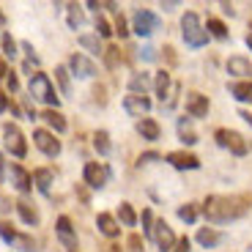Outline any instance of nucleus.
<instances>
[{
	"label": "nucleus",
	"mask_w": 252,
	"mask_h": 252,
	"mask_svg": "<svg viewBox=\"0 0 252 252\" xmlns=\"http://www.w3.org/2000/svg\"><path fill=\"white\" fill-rule=\"evenodd\" d=\"M247 200L236 195H208L203 200V217H206L211 225H230V222L241 220L247 214Z\"/></svg>",
	"instance_id": "obj_1"
},
{
	"label": "nucleus",
	"mask_w": 252,
	"mask_h": 252,
	"mask_svg": "<svg viewBox=\"0 0 252 252\" xmlns=\"http://www.w3.org/2000/svg\"><path fill=\"white\" fill-rule=\"evenodd\" d=\"M181 38H184V44L192 47V50H200V47L208 44V31L206 25H203V19L197 17L195 11H187L181 17Z\"/></svg>",
	"instance_id": "obj_2"
},
{
	"label": "nucleus",
	"mask_w": 252,
	"mask_h": 252,
	"mask_svg": "<svg viewBox=\"0 0 252 252\" xmlns=\"http://www.w3.org/2000/svg\"><path fill=\"white\" fill-rule=\"evenodd\" d=\"M28 94H31V99L44 101L47 110H58L55 85H52V80L44 74V71H36V74H31V82H28Z\"/></svg>",
	"instance_id": "obj_3"
},
{
	"label": "nucleus",
	"mask_w": 252,
	"mask_h": 252,
	"mask_svg": "<svg viewBox=\"0 0 252 252\" xmlns=\"http://www.w3.org/2000/svg\"><path fill=\"white\" fill-rule=\"evenodd\" d=\"M214 140H217L220 148L230 151L233 157H247V154H250V140H247L241 132H236V129H217Z\"/></svg>",
	"instance_id": "obj_4"
},
{
	"label": "nucleus",
	"mask_w": 252,
	"mask_h": 252,
	"mask_svg": "<svg viewBox=\"0 0 252 252\" xmlns=\"http://www.w3.org/2000/svg\"><path fill=\"white\" fill-rule=\"evenodd\" d=\"M66 69H69V74L77 77V80H94V77L99 74L96 61H94V58H88L85 52H71Z\"/></svg>",
	"instance_id": "obj_5"
},
{
	"label": "nucleus",
	"mask_w": 252,
	"mask_h": 252,
	"mask_svg": "<svg viewBox=\"0 0 252 252\" xmlns=\"http://www.w3.org/2000/svg\"><path fill=\"white\" fill-rule=\"evenodd\" d=\"M3 148H6L11 157H17V159L28 157V140H25V134H22V129H19L17 124L3 126Z\"/></svg>",
	"instance_id": "obj_6"
},
{
	"label": "nucleus",
	"mask_w": 252,
	"mask_h": 252,
	"mask_svg": "<svg viewBox=\"0 0 252 252\" xmlns=\"http://www.w3.org/2000/svg\"><path fill=\"white\" fill-rule=\"evenodd\" d=\"M159 28H162V19L154 11H148V8H137V11L132 14V31L137 33L140 38H151Z\"/></svg>",
	"instance_id": "obj_7"
},
{
	"label": "nucleus",
	"mask_w": 252,
	"mask_h": 252,
	"mask_svg": "<svg viewBox=\"0 0 252 252\" xmlns=\"http://www.w3.org/2000/svg\"><path fill=\"white\" fill-rule=\"evenodd\" d=\"M110 167L101 162H85V167H82V181L88 184L91 189H104V184L110 181Z\"/></svg>",
	"instance_id": "obj_8"
},
{
	"label": "nucleus",
	"mask_w": 252,
	"mask_h": 252,
	"mask_svg": "<svg viewBox=\"0 0 252 252\" xmlns=\"http://www.w3.org/2000/svg\"><path fill=\"white\" fill-rule=\"evenodd\" d=\"M33 145H36L44 157H50V159L61 157V151H63L61 140H58L50 129H36V132H33Z\"/></svg>",
	"instance_id": "obj_9"
},
{
	"label": "nucleus",
	"mask_w": 252,
	"mask_h": 252,
	"mask_svg": "<svg viewBox=\"0 0 252 252\" xmlns=\"http://www.w3.org/2000/svg\"><path fill=\"white\" fill-rule=\"evenodd\" d=\"M55 236H58V241L63 244V250H66V252H77V227L71 225V220H69L66 214L58 217V222H55Z\"/></svg>",
	"instance_id": "obj_10"
},
{
	"label": "nucleus",
	"mask_w": 252,
	"mask_h": 252,
	"mask_svg": "<svg viewBox=\"0 0 252 252\" xmlns=\"http://www.w3.org/2000/svg\"><path fill=\"white\" fill-rule=\"evenodd\" d=\"M154 244L159 247V252H173L176 244H178L173 227L167 225L164 220H157V225H154Z\"/></svg>",
	"instance_id": "obj_11"
},
{
	"label": "nucleus",
	"mask_w": 252,
	"mask_h": 252,
	"mask_svg": "<svg viewBox=\"0 0 252 252\" xmlns=\"http://www.w3.org/2000/svg\"><path fill=\"white\" fill-rule=\"evenodd\" d=\"M8 181H11V187L17 189L19 195H31L33 192V176L19 162H14L11 167H8Z\"/></svg>",
	"instance_id": "obj_12"
},
{
	"label": "nucleus",
	"mask_w": 252,
	"mask_h": 252,
	"mask_svg": "<svg viewBox=\"0 0 252 252\" xmlns=\"http://www.w3.org/2000/svg\"><path fill=\"white\" fill-rule=\"evenodd\" d=\"M184 104H187V115H189V118H206L208 107H211L208 96L200 94V91H189L187 99H184Z\"/></svg>",
	"instance_id": "obj_13"
},
{
	"label": "nucleus",
	"mask_w": 252,
	"mask_h": 252,
	"mask_svg": "<svg viewBox=\"0 0 252 252\" xmlns=\"http://www.w3.org/2000/svg\"><path fill=\"white\" fill-rule=\"evenodd\" d=\"M225 69H227V74L233 77V82H244V80H250V77H252V63L247 61L244 55H233V58H227Z\"/></svg>",
	"instance_id": "obj_14"
},
{
	"label": "nucleus",
	"mask_w": 252,
	"mask_h": 252,
	"mask_svg": "<svg viewBox=\"0 0 252 252\" xmlns=\"http://www.w3.org/2000/svg\"><path fill=\"white\" fill-rule=\"evenodd\" d=\"M164 162L170 164V167H176V170H197V167H200V159H197L195 154H189V151L164 154Z\"/></svg>",
	"instance_id": "obj_15"
},
{
	"label": "nucleus",
	"mask_w": 252,
	"mask_h": 252,
	"mask_svg": "<svg viewBox=\"0 0 252 252\" xmlns=\"http://www.w3.org/2000/svg\"><path fill=\"white\" fill-rule=\"evenodd\" d=\"M124 110H126V115H132V118H143V115L151 113V99H148V96L129 94V96H124Z\"/></svg>",
	"instance_id": "obj_16"
},
{
	"label": "nucleus",
	"mask_w": 252,
	"mask_h": 252,
	"mask_svg": "<svg viewBox=\"0 0 252 252\" xmlns=\"http://www.w3.org/2000/svg\"><path fill=\"white\" fill-rule=\"evenodd\" d=\"M14 211H17L19 220L25 222L28 227H38V222H41V217H38L36 206H33L31 200H25V197H19V200L14 203Z\"/></svg>",
	"instance_id": "obj_17"
},
{
	"label": "nucleus",
	"mask_w": 252,
	"mask_h": 252,
	"mask_svg": "<svg viewBox=\"0 0 252 252\" xmlns=\"http://www.w3.org/2000/svg\"><path fill=\"white\" fill-rule=\"evenodd\" d=\"M96 227H99V233L107 236V239H118V236H121V222H118V217L107 214V211H101V214L96 217Z\"/></svg>",
	"instance_id": "obj_18"
},
{
	"label": "nucleus",
	"mask_w": 252,
	"mask_h": 252,
	"mask_svg": "<svg viewBox=\"0 0 252 252\" xmlns=\"http://www.w3.org/2000/svg\"><path fill=\"white\" fill-rule=\"evenodd\" d=\"M173 85H176V82L170 80V71H157V74H154V91H157V96H159V101H162V104H167V96L173 94Z\"/></svg>",
	"instance_id": "obj_19"
},
{
	"label": "nucleus",
	"mask_w": 252,
	"mask_h": 252,
	"mask_svg": "<svg viewBox=\"0 0 252 252\" xmlns=\"http://www.w3.org/2000/svg\"><path fill=\"white\" fill-rule=\"evenodd\" d=\"M31 176H33V187H36L41 195H50L52 184H55V173H52L50 167H36Z\"/></svg>",
	"instance_id": "obj_20"
},
{
	"label": "nucleus",
	"mask_w": 252,
	"mask_h": 252,
	"mask_svg": "<svg viewBox=\"0 0 252 252\" xmlns=\"http://www.w3.org/2000/svg\"><path fill=\"white\" fill-rule=\"evenodd\" d=\"M195 239H197V244H200V247L214 250V247H220L222 241H225V233H222V230H217V227H200Z\"/></svg>",
	"instance_id": "obj_21"
},
{
	"label": "nucleus",
	"mask_w": 252,
	"mask_h": 252,
	"mask_svg": "<svg viewBox=\"0 0 252 252\" xmlns=\"http://www.w3.org/2000/svg\"><path fill=\"white\" fill-rule=\"evenodd\" d=\"M38 118L50 126L52 134H63V132H66V126H69V124H66V115H63L61 110H44Z\"/></svg>",
	"instance_id": "obj_22"
},
{
	"label": "nucleus",
	"mask_w": 252,
	"mask_h": 252,
	"mask_svg": "<svg viewBox=\"0 0 252 252\" xmlns=\"http://www.w3.org/2000/svg\"><path fill=\"white\" fill-rule=\"evenodd\" d=\"M137 134L143 140H148V143H157V140L162 137V126H159L154 118H140L137 121Z\"/></svg>",
	"instance_id": "obj_23"
},
{
	"label": "nucleus",
	"mask_w": 252,
	"mask_h": 252,
	"mask_svg": "<svg viewBox=\"0 0 252 252\" xmlns=\"http://www.w3.org/2000/svg\"><path fill=\"white\" fill-rule=\"evenodd\" d=\"M154 88V80L151 74L145 71H137V74L129 77V94H137V96H148V91Z\"/></svg>",
	"instance_id": "obj_24"
},
{
	"label": "nucleus",
	"mask_w": 252,
	"mask_h": 252,
	"mask_svg": "<svg viewBox=\"0 0 252 252\" xmlns=\"http://www.w3.org/2000/svg\"><path fill=\"white\" fill-rule=\"evenodd\" d=\"M176 132H178V140L184 145H195L197 143V134H195V126H192V118H178L176 121Z\"/></svg>",
	"instance_id": "obj_25"
},
{
	"label": "nucleus",
	"mask_w": 252,
	"mask_h": 252,
	"mask_svg": "<svg viewBox=\"0 0 252 252\" xmlns=\"http://www.w3.org/2000/svg\"><path fill=\"white\" fill-rule=\"evenodd\" d=\"M227 91L236 101H247L252 104V80H244V82H227Z\"/></svg>",
	"instance_id": "obj_26"
},
{
	"label": "nucleus",
	"mask_w": 252,
	"mask_h": 252,
	"mask_svg": "<svg viewBox=\"0 0 252 252\" xmlns=\"http://www.w3.org/2000/svg\"><path fill=\"white\" fill-rule=\"evenodd\" d=\"M66 25H69L71 31H80V28L85 25V8H80L77 3H69V6H66Z\"/></svg>",
	"instance_id": "obj_27"
},
{
	"label": "nucleus",
	"mask_w": 252,
	"mask_h": 252,
	"mask_svg": "<svg viewBox=\"0 0 252 252\" xmlns=\"http://www.w3.org/2000/svg\"><path fill=\"white\" fill-rule=\"evenodd\" d=\"M94 148H96L99 157H110L113 143H110V132H107V129H96V132H94Z\"/></svg>",
	"instance_id": "obj_28"
},
{
	"label": "nucleus",
	"mask_w": 252,
	"mask_h": 252,
	"mask_svg": "<svg viewBox=\"0 0 252 252\" xmlns=\"http://www.w3.org/2000/svg\"><path fill=\"white\" fill-rule=\"evenodd\" d=\"M206 31H208V36H211V38H220V41H227V38H230V33H227V25L222 22V19H217V17H208Z\"/></svg>",
	"instance_id": "obj_29"
},
{
	"label": "nucleus",
	"mask_w": 252,
	"mask_h": 252,
	"mask_svg": "<svg viewBox=\"0 0 252 252\" xmlns=\"http://www.w3.org/2000/svg\"><path fill=\"white\" fill-rule=\"evenodd\" d=\"M77 41H80V47H82V50H88L91 55H104L101 38H99V36H94V33H82V36L77 38Z\"/></svg>",
	"instance_id": "obj_30"
},
{
	"label": "nucleus",
	"mask_w": 252,
	"mask_h": 252,
	"mask_svg": "<svg viewBox=\"0 0 252 252\" xmlns=\"http://www.w3.org/2000/svg\"><path fill=\"white\" fill-rule=\"evenodd\" d=\"M137 220H140V217H137V211H134V208H132V203H121V206H118V222H121V225H124V227H134V225H137Z\"/></svg>",
	"instance_id": "obj_31"
},
{
	"label": "nucleus",
	"mask_w": 252,
	"mask_h": 252,
	"mask_svg": "<svg viewBox=\"0 0 252 252\" xmlns=\"http://www.w3.org/2000/svg\"><path fill=\"white\" fill-rule=\"evenodd\" d=\"M55 82H58V88H61V96L69 99L71 96V74L66 66H55Z\"/></svg>",
	"instance_id": "obj_32"
},
{
	"label": "nucleus",
	"mask_w": 252,
	"mask_h": 252,
	"mask_svg": "<svg viewBox=\"0 0 252 252\" xmlns=\"http://www.w3.org/2000/svg\"><path fill=\"white\" fill-rule=\"evenodd\" d=\"M11 250H17V252H38V241L33 239L31 233H17Z\"/></svg>",
	"instance_id": "obj_33"
},
{
	"label": "nucleus",
	"mask_w": 252,
	"mask_h": 252,
	"mask_svg": "<svg viewBox=\"0 0 252 252\" xmlns=\"http://www.w3.org/2000/svg\"><path fill=\"white\" fill-rule=\"evenodd\" d=\"M0 50H3V61H14V58L19 55L17 52L19 44L11 38V33H3V36H0Z\"/></svg>",
	"instance_id": "obj_34"
},
{
	"label": "nucleus",
	"mask_w": 252,
	"mask_h": 252,
	"mask_svg": "<svg viewBox=\"0 0 252 252\" xmlns=\"http://www.w3.org/2000/svg\"><path fill=\"white\" fill-rule=\"evenodd\" d=\"M197 214H200L197 203H184V206H178V220L187 222V225H192V222L197 220Z\"/></svg>",
	"instance_id": "obj_35"
},
{
	"label": "nucleus",
	"mask_w": 252,
	"mask_h": 252,
	"mask_svg": "<svg viewBox=\"0 0 252 252\" xmlns=\"http://www.w3.org/2000/svg\"><path fill=\"white\" fill-rule=\"evenodd\" d=\"M140 222H143V239H154V225H157V220H154V211H151V208H143Z\"/></svg>",
	"instance_id": "obj_36"
},
{
	"label": "nucleus",
	"mask_w": 252,
	"mask_h": 252,
	"mask_svg": "<svg viewBox=\"0 0 252 252\" xmlns=\"http://www.w3.org/2000/svg\"><path fill=\"white\" fill-rule=\"evenodd\" d=\"M94 25H96V36H99V38H110V36L115 33L113 28H110V22L101 17V14H96V22H94Z\"/></svg>",
	"instance_id": "obj_37"
},
{
	"label": "nucleus",
	"mask_w": 252,
	"mask_h": 252,
	"mask_svg": "<svg viewBox=\"0 0 252 252\" xmlns=\"http://www.w3.org/2000/svg\"><path fill=\"white\" fill-rule=\"evenodd\" d=\"M17 233H19V230H14V227L8 225V222H0V239L6 241L8 247L14 244V239H17Z\"/></svg>",
	"instance_id": "obj_38"
},
{
	"label": "nucleus",
	"mask_w": 252,
	"mask_h": 252,
	"mask_svg": "<svg viewBox=\"0 0 252 252\" xmlns=\"http://www.w3.org/2000/svg\"><path fill=\"white\" fill-rule=\"evenodd\" d=\"M145 250V239L140 233H132L129 236V252H143Z\"/></svg>",
	"instance_id": "obj_39"
},
{
	"label": "nucleus",
	"mask_w": 252,
	"mask_h": 252,
	"mask_svg": "<svg viewBox=\"0 0 252 252\" xmlns=\"http://www.w3.org/2000/svg\"><path fill=\"white\" fill-rule=\"evenodd\" d=\"M115 33H118L121 38H126V36H129V25H126L124 14H115Z\"/></svg>",
	"instance_id": "obj_40"
},
{
	"label": "nucleus",
	"mask_w": 252,
	"mask_h": 252,
	"mask_svg": "<svg viewBox=\"0 0 252 252\" xmlns=\"http://www.w3.org/2000/svg\"><path fill=\"white\" fill-rule=\"evenodd\" d=\"M157 159H164V157H159V154H140V157H137V167L151 164V162H157Z\"/></svg>",
	"instance_id": "obj_41"
},
{
	"label": "nucleus",
	"mask_w": 252,
	"mask_h": 252,
	"mask_svg": "<svg viewBox=\"0 0 252 252\" xmlns=\"http://www.w3.org/2000/svg\"><path fill=\"white\" fill-rule=\"evenodd\" d=\"M140 61H145V63L157 61V50H154V47H143V50H140Z\"/></svg>",
	"instance_id": "obj_42"
},
{
	"label": "nucleus",
	"mask_w": 252,
	"mask_h": 252,
	"mask_svg": "<svg viewBox=\"0 0 252 252\" xmlns=\"http://www.w3.org/2000/svg\"><path fill=\"white\" fill-rule=\"evenodd\" d=\"M6 88L11 91V94H17V91H19V80H17V74H14V71H8V77H6Z\"/></svg>",
	"instance_id": "obj_43"
},
{
	"label": "nucleus",
	"mask_w": 252,
	"mask_h": 252,
	"mask_svg": "<svg viewBox=\"0 0 252 252\" xmlns=\"http://www.w3.org/2000/svg\"><path fill=\"white\" fill-rule=\"evenodd\" d=\"M173 252H192V241L184 236V239H178V244H176V250Z\"/></svg>",
	"instance_id": "obj_44"
},
{
	"label": "nucleus",
	"mask_w": 252,
	"mask_h": 252,
	"mask_svg": "<svg viewBox=\"0 0 252 252\" xmlns=\"http://www.w3.org/2000/svg\"><path fill=\"white\" fill-rule=\"evenodd\" d=\"M104 58H107L110 66H115V63H118V50H115V47H107V50H104Z\"/></svg>",
	"instance_id": "obj_45"
},
{
	"label": "nucleus",
	"mask_w": 252,
	"mask_h": 252,
	"mask_svg": "<svg viewBox=\"0 0 252 252\" xmlns=\"http://www.w3.org/2000/svg\"><path fill=\"white\" fill-rule=\"evenodd\" d=\"M6 77H8V61L0 58V82H6Z\"/></svg>",
	"instance_id": "obj_46"
},
{
	"label": "nucleus",
	"mask_w": 252,
	"mask_h": 252,
	"mask_svg": "<svg viewBox=\"0 0 252 252\" xmlns=\"http://www.w3.org/2000/svg\"><path fill=\"white\" fill-rule=\"evenodd\" d=\"M25 113H28V118H31V121H36V118H38V113H36V107H33L31 101H25Z\"/></svg>",
	"instance_id": "obj_47"
},
{
	"label": "nucleus",
	"mask_w": 252,
	"mask_h": 252,
	"mask_svg": "<svg viewBox=\"0 0 252 252\" xmlns=\"http://www.w3.org/2000/svg\"><path fill=\"white\" fill-rule=\"evenodd\" d=\"M159 8H164V11H176L178 3H176V0H167V3H159Z\"/></svg>",
	"instance_id": "obj_48"
},
{
	"label": "nucleus",
	"mask_w": 252,
	"mask_h": 252,
	"mask_svg": "<svg viewBox=\"0 0 252 252\" xmlns=\"http://www.w3.org/2000/svg\"><path fill=\"white\" fill-rule=\"evenodd\" d=\"M6 110H8V99H6V94L0 91V113H6Z\"/></svg>",
	"instance_id": "obj_49"
},
{
	"label": "nucleus",
	"mask_w": 252,
	"mask_h": 252,
	"mask_svg": "<svg viewBox=\"0 0 252 252\" xmlns=\"http://www.w3.org/2000/svg\"><path fill=\"white\" fill-rule=\"evenodd\" d=\"M239 118H244L247 124L252 126V110H241V113H239Z\"/></svg>",
	"instance_id": "obj_50"
},
{
	"label": "nucleus",
	"mask_w": 252,
	"mask_h": 252,
	"mask_svg": "<svg viewBox=\"0 0 252 252\" xmlns=\"http://www.w3.org/2000/svg\"><path fill=\"white\" fill-rule=\"evenodd\" d=\"M8 110H11V115H14V118H19V115H22V110H19L17 104H11V101H8Z\"/></svg>",
	"instance_id": "obj_51"
},
{
	"label": "nucleus",
	"mask_w": 252,
	"mask_h": 252,
	"mask_svg": "<svg viewBox=\"0 0 252 252\" xmlns=\"http://www.w3.org/2000/svg\"><path fill=\"white\" fill-rule=\"evenodd\" d=\"M3 33H6V14L0 11V36H3Z\"/></svg>",
	"instance_id": "obj_52"
},
{
	"label": "nucleus",
	"mask_w": 252,
	"mask_h": 252,
	"mask_svg": "<svg viewBox=\"0 0 252 252\" xmlns=\"http://www.w3.org/2000/svg\"><path fill=\"white\" fill-rule=\"evenodd\" d=\"M6 176V159H3V154H0V178Z\"/></svg>",
	"instance_id": "obj_53"
},
{
	"label": "nucleus",
	"mask_w": 252,
	"mask_h": 252,
	"mask_svg": "<svg viewBox=\"0 0 252 252\" xmlns=\"http://www.w3.org/2000/svg\"><path fill=\"white\" fill-rule=\"evenodd\" d=\"M85 6H88V8H94V11H99V8H101V3H96V0H88Z\"/></svg>",
	"instance_id": "obj_54"
},
{
	"label": "nucleus",
	"mask_w": 252,
	"mask_h": 252,
	"mask_svg": "<svg viewBox=\"0 0 252 252\" xmlns=\"http://www.w3.org/2000/svg\"><path fill=\"white\" fill-rule=\"evenodd\" d=\"M247 47H250V50H252V33H250V36H247Z\"/></svg>",
	"instance_id": "obj_55"
},
{
	"label": "nucleus",
	"mask_w": 252,
	"mask_h": 252,
	"mask_svg": "<svg viewBox=\"0 0 252 252\" xmlns=\"http://www.w3.org/2000/svg\"><path fill=\"white\" fill-rule=\"evenodd\" d=\"M250 31H252V22H250Z\"/></svg>",
	"instance_id": "obj_56"
}]
</instances>
